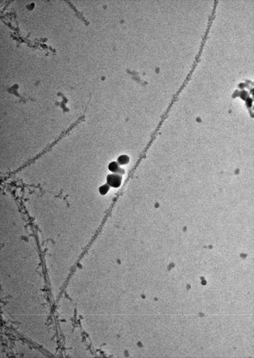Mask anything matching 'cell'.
Masks as SVG:
<instances>
[{"mask_svg": "<svg viewBox=\"0 0 254 358\" xmlns=\"http://www.w3.org/2000/svg\"><path fill=\"white\" fill-rule=\"evenodd\" d=\"M122 176L118 174H110L107 176L106 182L111 187L118 188L121 184Z\"/></svg>", "mask_w": 254, "mask_h": 358, "instance_id": "obj_1", "label": "cell"}, {"mask_svg": "<svg viewBox=\"0 0 254 358\" xmlns=\"http://www.w3.org/2000/svg\"><path fill=\"white\" fill-rule=\"evenodd\" d=\"M117 162H112L110 163L108 166L109 170L113 173L117 174L122 175L125 173V171L119 166Z\"/></svg>", "mask_w": 254, "mask_h": 358, "instance_id": "obj_2", "label": "cell"}, {"mask_svg": "<svg viewBox=\"0 0 254 358\" xmlns=\"http://www.w3.org/2000/svg\"><path fill=\"white\" fill-rule=\"evenodd\" d=\"M130 158L127 155H122L119 157L117 159V163L119 165H124L127 164L129 163Z\"/></svg>", "mask_w": 254, "mask_h": 358, "instance_id": "obj_3", "label": "cell"}, {"mask_svg": "<svg viewBox=\"0 0 254 358\" xmlns=\"http://www.w3.org/2000/svg\"><path fill=\"white\" fill-rule=\"evenodd\" d=\"M111 188V186L106 183L105 184L100 186L99 189L100 193L102 195H105L108 192Z\"/></svg>", "mask_w": 254, "mask_h": 358, "instance_id": "obj_4", "label": "cell"}]
</instances>
